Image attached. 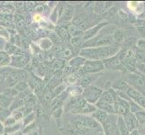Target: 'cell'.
<instances>
[{"mask_svg": "<svg viewBox=\"0 0 145 135\" xmlns=\"http://www.w3.org/2000/svg\"><path fill=\"white\" fill-rule=\"evenodd\" d=\"M35 130H37V123H36V121L28 124V125L25 126V127H24L22 133L24 134V135H27V134L29 135L30 133H32L33 132L35 131Z\"/></svg>", "mask_w": 145, "mask_h": 135, "instance_id": "30", "label": "cell"}, {"mask_svg": "<svg viewBox=\"0 0 145 135\" xmlns=\"http://www.w3.org/2000/svg\"><path fill=\"white\" fill-rule=\"evenodd\" d=\"M83 92V88L78 85H73L66 88V93L69 97H80Z\"/></svg>", "mask_w": 145, "mask_h": 135, "instance_id": "17", "label": "cell"}, {"mask_svg": "<svg viewBox=\"0 0 145 135\" xmlns=\"http://www.w3.org/2000/svg\"><path fill=\"white\" fill-rule=\"evenodd\" d=\"M85 61H86V59L78 55V56H75L72 59H69L67 63V65L69 67H71L72 68H74L75 70L79 71L81 69V68L83 67Z\"/></svg>", "mask_w": 145, "mask_h": 135, "instance_id": "13", "label": "cell"}, {"mask_svg": "<svg viewBox=\"0 0 145 135\" xmlns=\"http://www.w3.org/2000/svg\"><path fill=\"white\" fill-rule=\"evenodd\" d=\"M33 20L35 21L36 23H41L44 21V17L42 16V14H33Z\"/></svg>", "mask_w": 145, "mask_h": 135, "instance_id": "38", "label": "cell"}, {"mask_svg": "<svg viewBox=\"0 0 145 135\" xmlns=\"http://www.w3.org/2000/svg\"><path fill=\"white\" fill-rule=\"evenodd\" d=\"M106 70L105 65L102 61H90L86 59L83 67L79 70L81 75H94V74H101Z\"/></svg>", "mask_w": 145, "mask_h": 135, "instance_id": "2", "label": "cell"}, {"mask_svg": "<svg viewBox=\"0 0 145 135\" xmlns=\"http://www.w3.org/2000/svg\"><path fill=\"white\" fill-rule=\"evenodd\" d=\"M30 56L27 53H24L21 55H14L11 56V61H10L9 66L11 68H14L16 69H24L30 62Z\"/></svg>", "mask_w": 145, "mask_h": 135, "instance_id": "4", "label": "cell"}, {"mask_svg": "<svg viewBox=\"0 0 145 135\" xmlns=\"http://www.w3.org/2000/svg\"><path fill=\"white\" fill-rule=\"evenodd\" d=\"M116 129L121 135H129L130 132L124 123L122 116H117V122H116Z\"/></svg>", "mask_w": 145, "mask_h": 135, "instance_id": "19", "label": "cell"}, {"mask_svg": "<svg viewBox=\"0 0 145 135\" xmlns=\"http://www.w3.org/2000/svg\"><path fill=\"white\" fill-rule=\"evenodd\" d=\"M102 93H103L102 88L95 86V85H91V86L83 89L81 97L86 100L88 104H96V103L98 102Z\"/></svg>", "mask_w": 145, "mask_h": 135, "instance_id": "3", "label": "cell"}, {"mask_svg": "<svg viewBox=\"0 0 145 135\" xmlns=\"http://www.w3.org/2000/svg\"><path fill=\"white\" fill-rule=\"evenodd\" d=\"M134 55H135L137 63L145 64V51L135 49V51H134Z\"/></svg>", "mask_w": 145, "mask_h": 135, "instance_id": "29", "label": "cell"}, {"mask_svg": "<svg viewBox=\"0 0 145 135\" xmlns=\"http://www.w3.org/2000/svg\"><path fill=\"white\" fill-rule=\"evenodd\" d=\"M114 114L117 116H123L128 112H130V104L129 101L118 97L116 103L114 104Z\"/></svg>", "mask_w": 145, "mask_h": 135, "instance_id": "6", "label": "cell"}, {"mask_svg": "<svg viewBox=\"0 0 145 135\" xmlns=\"http://www.w3.org/2000/svg\"><path fill=\"white\" fill-rule=\"evenodd\" d=\"M129 84L123 78L116 79L114 82H112V88L116 90V92H123L126 93L127 89L129 88Z\"/></svg>", "mask_w": 145, "mask_h": 135, "instance_id": "14", "label": "cell"}, {"mask_svg": "<svg viewBox=\"0 0 145 135\" xmlns=\"http://www.w3.org/2000/svg\"><path fill=\"white\" fill-rule=\"evenodd\" d=\"M123 119L124 123H125L126 126L129 130V132H132L133 130H137L139 126V122L137 121V119L133 113L131 112H128L126 114H124L123 116Z\"/></svg>", "mask_w": 145, "mask_h": 135, "instance_id": "11", "label": "cell"}, {"mask_svg": "<svg viewBox=\"0 0 145 135\" xmlns=\"http://www.w3.org/2000/svg\"><path fill=\"white\" fill-rule=\"evenodd\" d=\"M1 81H2V78H1V76H0V84H1Z\"/></svg>", "mask_w": 145, "mask_h": 135, "instance_id": "42", "label": "cell"}, {"mask_svg": "<svg viewBox=\"0 0 145 135\" xmlns=\"http://www.w3.org/2000/svg\"><path fill=\"white\" fill-rule=\"evenodd\" d=\"M5 134V125L2 122H0V135Z\"/></svg>", "mask_w": 145, "mask_h": 135, "instance_id": "39", "label": "cell"}, {"mask_svg": "<svg viewBox=\"0 0 145 135\" xmlns=\"http://www.w3.org/2000/svg\"><path fill=\"white\" fill-rule=\"evenodd\" d=\"M69 42H71L72 47L74 49H82L83 47V39L82 37H71V40H69Z\"/></svg>", "mask_w": 145, "mask_h": 135, "instance_id": "27", "label": "cell"}, {"mask_svg": "<svg viewBox=\"0 0 145 135\" xmlns=\"http://www.w3.org/2000/svg\"><path fill=\"white\" fill-rule=\"evenodd\" d=\"M23 128L22 123L18 122L13 126H9V127H5V134L6 135H12V134H16L19 131H21Z\"/></svg>", "mask_w": 145, "mask_h": 135, "instance_id": "20", "label": "cell"}, {"mask_svg": "<svg viewBox=\"0 0 145 135\" xmlns=\"http://www.w3.org/2000/svg\"><path fill=\"white\" fill-rule=\"evenodd\" d=\"M56 34L59 36V39H62L64 41H69V40H71V36H69V32H68V28L65 26L59 25L58 27Z\"/></svg>", "mask_w": 145, "mask_h": 135, "instance_id": "22", "label": "cell"}, {"mask_svg": "<svg viewBox=\"0 0 145 135\" xmlns=\"http://www.w3.org/2000/svg\"><path fill=\"white\" fill-rule=\"evenodd\" d=\"M75 14V8L74 7L71 6V5H66L61 7V13H59V17L58 23L61 24L63 23H69L73 19Z\"/></svg>", "mask_w": 145, "mask_h": 135, "instance_id": "7", "label": "cell"}, {"mask_svg": "<svg viewBox=\"0 0 145 135\" xmlns=\"http://www.w3.org/2000/svg\"><path fill=\"white\" fill-rule=\"evenodd\" d=\"M134 115H135L139 123H144L145 122V109H142L141 111L135 113H134Z\"/></svg>", "mask_w": 145, "mask_h": 135, "instance_id": "35", "label": "cell"}, {"mask_svg": "<svg viewBox=\"0 0 145 135\" xmlns=\"http://www.w3.org/2000/svg\"><path fill=\"white\" fill-rule=\"evenodd\" d=\"M95 106L97 107V109L101 110V111L106 113L108 114H114V104L104 103L101 101H98L96 103Z\"/></svg>", "mask_w": 145, "mask_h": 135, "instance_id": "18", "label": "cell"}, {"mask_svg": "<svg viewBox=\"0 0 145 135\" xmlns=\"http://www.w3.org/2000/svg\"><path fill=\"white\" fill-rule=\"evenodd\" d=\"M109 25V22L107 21H104V22H101V23H97V25H94L90 28H88L87 31H85L84 32V34H83V42H88L89 41V40H91L93 39L94 37H96L97 34L100 33V31L105 28L106 26Z\"/></svg>", "mask_w": 145, "mask_h": 135, "instance_id": "5", "label": "cell"}, {"mask_svg": "<svg viewBox=\"0 0 145 135\" xmlns=\"http://www.w3.org/2000/svg\"><path fill=\"white\" fill-rule=\"evenodd\" d=\"M129 104H130V112H131L132 113H133V114L135 113H137V112H139V111H141L142 109H143L142 107L140 106L138 104L132 101L131 99H130Z\"/></svg>", "mask_w": 145, "mask_h": 135, "instance_id": "33", "label": "cell"}, {"mask_svg": "<svg viewBox=\"0 0 145 135\" xmlns=\"http://www.w3.org/2000/svg\"><path fill=\"white\" fill-rule=\"evenodd\" d=\"M62 61H62V59H56V61H54L52 62V68L55 69H59V68H63L64 63Z\"/></svg>", "mask_w": 145, "mask_h": 135, "instance_id": "36", "label": "cell"}, {"mask_svg": "<svg viewBox=\"0 0 145 135\" xmlns=\"http://www.w3.org/2000/svg\"><path fill=\"white\" fill-rule=\"evenodd\" d=\"M18 122L16 121V119H14L11 114L5 120V122L3 123H4V125H5V127H9V126H13V125H14L16 123H17Z\"/></svg>", "mask_w": 145, "mask_h": 135, "instance_id": "34", "label": "cell"}, {"mask_svg": "<svg viewBox=\"0 0 145 135\" xmlns=\"http://www.w3.org/2000/svg\"><path fill=\"white\" fill-rule=\"evenodd\" d=\"M126 95L132 101L135 102L141 107L145 109V97L142 96L138 90H136L135 88H133L132 87H129V88L126 91Z\"/></svg>", "mask_w": 145, "mask_h": 135, "instance_id": "8", "label": "cell"}, {"mask_svg": "<svg viewBox=\"0 0 145 135\" xmlns=\"http://www.w3.org/2000/svg\"><path fill=\"white\" fill-rule=\"evenodd\" d=\"M91 116H92L95 120H96V121L100 124V125H102V124H104L105 123H106V122L107 121L109 114L106 113H105V112H103V111H101V110L97 109L96 111H95V112L91 114Z\"/></svg>", "mask_w": 145, "mask_h": 135, "instance_id": "16", "label": "cell"}, {"mask_svg": "<svg viewBox=\"0 0 145 135\" xmlns=\"http://www.w3.org/2000/svg\"><path fill=\"white\" fill-rule=\"evenodd\" d=\"M2 93L5 95V96H7L10 98H13V99L16 98L19 94L14 87H8L6 90H4V92H2Z\"/></svg>", "mask_w": 145, "mask_h": 135, "instance_id": "31", "label": "cell"}, {"mask_svg": "<svg viewBox=\"0 0 145 135\" xmlns=\"http://www.w3.org/2000/svg\"><path fill=\"white\" fill-rule=\"evenodd\" d=\"M4 52H7L9 56H14V55H21L25 53L21 48L16 46L12 42H6L4 45Z\"/></svg>", "mask_w": 145, "mask_h": 135, "instance_id": "12", "label": "cell"}, {"mask_svg": "<svg viewBox=\"0 0 145 135\" xmlns=\"http://www.w3.org/2000/svg\"><path fill=\"white\" fill-rule=\"evenodd\" d=\"M91 135H105L104 132H95V133H92Z\"/></svg>", "mask_w": 145, "mask_h": 135, "instance_id": "41", "label": "cell"}, {"mask_svg": "<svg viewBox=\"0 0 145 135\" xmlns=\"http://www.w3.org/2000/svg\"><path fill=\"white\" fill-rule=\"evenodd\" d=\"M13 100H14L13 98H10L7 96H5L3 93H1L0 94V107L9 110L13 103Z\"/></svg>", "mask_w": 145, "mask_h": 135, "instance_id": "21", "label": "cell"}, {"mask_svg": "<svg viewBox=\"0 0 145 135\" xmlns=\"http://www.w3.org/2000/svg\"><path fill=\"white\" fill-rule=\"evenodd\" d=\"M59 4L55 7L53 9H52V11H51V14H50V21H51L53 24L58 23L59 21Z\"/></svg>", "mask_w": 145, "mask_h": 135, "instance_id": "25", "label": "cell"}, {"mask_svg": "<svg viewBox=\"0 0 145 135\" xmlns=\"http://www.w3.org/2000/svg\"><path fill=\"white\" fill-rule=\"evenodd\" d=\"M100 77V74H94V75H81L78 79L77 85L80 86L83 89L89 86L93 85V83Z\"/></svg>", "mask_w": 145, "mask_h": 135, "instance_id": "10", "label": "cell"}, {"mask_svg": "<svg viewBox=\"0 0 145 135\" xmlns=\"http://www.w3.org/2000/svg\"><path fill=\"white\" fill-rule=\"evenodd\" d=\"M57 57L59 59H62V61H65V59H68L69 61L71 59H72L74 56V52L72 51L71 49H69L68 47H64V48H61V49H59L57 52Z\"/></svg>", "mask_w": 145, "mask_h": 135, "instance_id": "15", "label": "cell"}, {"mask_svg": "<svg viewBox=\"0 0 145 135\" xmlns=\"http://www.w3.org/2000/svg\"><path fill=\"white\" fill-rule=\"evenodd\" d=\"M120 46L117 45H109V46L101 47H91V48H82L79 50L78 55L85 59L90 61H105L114 56L120 50Z\"/></svg>", "mask_w": 145, "mask_h": 135, "instance_id": "1", "label": "cell"}, {"mask_svg": "<svg viewBox=\"0 0 145 135\" xmlns=\"http://www.w3.org/2000/svg\"><path fill=\"white\" fill-rule=\"evenodd\" d=\"M136 49L145 51V38H141L136 42Z\"/></svg>", "mask_w": 145, "mask_h": 135, "instance_id": "37", "label": "cell"}, {"mask_svg": "<svg viewBox=\"0 0 145 135\" xmlns=\"http://www.w3.org/2000/svg\"><path fill=\"white\" fill-rule=\"evenodd\" d=\"M14 88L20 94V93H23L24 91H26L27 89H29V85H28V82H26V81H19L14 85Z\"/></svg>", "mask_w": 145, "mask_h": 135, "instance_id": "28", "label": "cell"}, {"mask_svg": "<svg viewBox=\"0 0 145 135\" xmlns=\"http://www.w3.org/2000/svg\"><path fill=\"white\" fill-rule=\"evenodd\" d=\"M38 45L43 51H48V50L52 49L53 43L49 38H42L38 42Z\"/></svg>", "mask_w": 145, "mask_h": 135, "instance_id": "26", "label": "cell"}, {"mask_svg": "<svg viewBox=\"0 0 145 135\" xmlns=\"http://www.w3.org/2000/svg\"><path fill=\"white\" fill-rule=\"evenodd\" d=\"M117 98H118V96H117L116 91L111 87V88L105 89V90L103 89V93H102L101 97H100L98 101L114 104L117 100Z\"/></svg>", "mask_w": 145, "mask_h": 135, "instance_id": "9", "label": "cell"}, {"mask_svg": "<svg viewBox=\"0 0 145 135\" xmlns=\"http://www.w3.org/2000/svg\"><path fill=\"white\" fill-rule=\"evenodd\" d=\"M63 111L64 110H63L62 106H57L53 107L52 114L53 117H55L56 119H59V118H61V115L63 114Z\"/></svg>", "mask_w": 145, "mask_h": 135, "instance_id": "32", "label": "cell"}, {"mask_svg": "<svg viewBox=\"0 0 145 135\" xmlns=\"http://www.w3.org/2000/svg\"><path fill=\"white\" fill-rule=\"evenodd\" d=\"M36 121V112H32V113H28L27 115H25L24 118H23V120L21 121V123H22V125H23V128L24 127H25V126H27L28 124H30V123H33V122H35Z\"/></svg>", "mask_w": 145, "mask_h": 135, "instance_id": "23", "label": "cell"}, {"mask_svg": "<svg viewBox=\"0 0 145 135\" xmlns=\"http://www.w3.org/2000/svg\"><path fill=\"white\" fill-rule=\"evenodd\" d=\"M10 61H11V56H9L4 51H0V68L9 66Z\"/></svg>", "mask_w": 145, "mask_h": 135, "instance_id": "24", "label": "cell"}, {"mask_svg": "<svg viewBox=\"0 0 145 135\" xmlns=\"http://www.w3.org/2000/svg\"><path fill=\"white\" fill-rule=\"evenodd\" d=\"M129 135H141V133L139 132L138 130H133V131L130 132Z\"/></svg>", "mask_w": 145, "mask_h": 135, "instance_id": "40", "label": "cell"}]
</instances>
